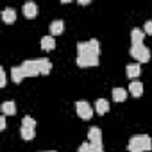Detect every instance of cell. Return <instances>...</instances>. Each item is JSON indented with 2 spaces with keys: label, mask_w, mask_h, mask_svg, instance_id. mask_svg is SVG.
Returning a JSON list of instances; mask_svg holds the SVG:
<instances>
[{
  "label": "cell",
  "mask_w": 152,
  "mask_h": 152,
  "mask_svg": "<svg viewBox=\"0 0 152 152\" xmlns=\"http://www.w3.org/2000/svg\"><path fill=\"white\" fill-rule=\"evenodd\" d=\"M99 56H100V43L97 39L77 43V64L81 68L97 66L99 64Z\"/></svg>",
  "instance_id": "cell-1"
},
{
  "label": "cell",
  "mask_w": 152,
  "mask_h": 152,
  "mask_svg": "<svg viewBox=\"0 0 152 152\" xmlns=\"http://www.w3.org/2000/svg\"><path fill=\"white\" fill-rule=\"evenodd\" d=\"M127 150L129 152H148L152 150V140L147 134H136L129 140L127 143Z\"/></svg>",
  "instance_id": "cell-2"
},
{
  "label": "cell",
  "mask_w": 152,
  "mask_h": 152,
  "mask_svg": "<svg viewBox=\"0 0 152 152\" xmlns=\"http://www.w3.org/2000/svg\"><path fill=\"white\" fill-rule=\"evenodd\" d=\"M131 57H134L138 63H148L150 61V50L145 45H132L129 50Z\"/></svg>",
  "instance_id": "cell-3"
},
{
  "label": "cell",
  "mask_w": 152,
  "mask_h": 152,
  "mask_svg": "<svg viewBox=\"0 0 152 152\" xmlns=\"http://www.w3.org/2000/svg\"><path fill=\"white\" fill-rule=\"evenodd\" d=\"M75 109H77V115L83 118V120H90L93 116V107L86 102V100H79L75 104Z\"/></svg>",
  "instance_id": "cell-4"
},
{
  "label": "cell",
  "mask_w": 152,
  "mask_h": 152,
  "mask_svg": "<svg viewBox=\"0 0 152 152\" xmlns=\"http://www.w3.org/2000/svg\"><path fill=\"white\" fill-rule=\"evenodd\" d=\"M22 68H23V72H25V75L27 77H36V75H41L39 73V66H38V59L36 61H23L22 64H20Z\"/></svg>",
  "instance_id": "cell-5"
},
{
  "label": "cell",
  "mask_w": 152,
  "mask_h": 152,
  "mask_svg": "<svg viewBox=\"0 0 152 152\" xmlns=\"http://www.w3.org/2000/svg\"><path fill=\"white\" fill-rule=\"evenodd\" d=\"M23 15H25V18H29V20L36 18V15H38V6H36L34 2L23 4Z\"/></svg>",
  "instance_id": "cell-6"
},
{
  "label": "cell",
  "mask_w": 152,
  "mask_h": 152,
  "mask_svg": "<svg viewBox=\"0 0 152 152\" xmlns=\"http://www.w3.org/2000/svg\"><path fill=\"white\" fill-rule=\"evenodd\" d=\"M25 77H27V75H25V72H23L22 66H13V70H11V79H13V83H22Z\"/></svg>",
  "instance_id": "cell-7"
},
{
  "label": "cell",
  "mask_w": 152,
  "mask_h": 152,
  "mask_svg": "<svg viewBox=\"0 0 152 152\" xmlns=\"http://www.w3.org/2000/svg\"><path fill=\"white\" fill-rule=\"evenodd\" d=\"M125 73H127V77H129V79H136L138 75L141 73L140 63H134V64H127V68H125Z\"/></svg>",
  "instance_id": "cell-8"
},
{
  "label": "cell",
  "mask_w": 152,
  "mask_h": 152,
  "mask_svg": "<svg viewBox=\"0 0 152 152\" xmlns=\"http://www.w3.org/2000/svg\"><path fill=\"white\" fill-rule=\"evenodd\" d=\"M88 140L90 143H102V132L99 127H91L90 132H88Z\"/></svg>",
  "instance_id": "cell-9"
},
{
  "label": "cell",
  "mask_w": 152,
  "mask_h": 152,
  "mask_svg": "<svg viewBox=\"0 0 152 152\" xmlns=\"http://www.w3.org/2000/svg\"><path fill=\"white\" fill-rule=\"evenodd\" d=\"M2 20H4L6 23H15V22H16V11L11 9V7H6V9L2 11Z\"/></svg>",
  "instance_id": "cell-10"
},
{
  "label": "cell",
  "mask_w": 152,
  "mask_h": 152,
  "mask_svg": "<svg viewBox=\"0 0 152 152\" xmlns=\"http://www.w3.org/2000/svg\"><path fill=\"white\" fill-rule=\"evenodd\" d=\"M64 31V22L63 20H54L50 23V36H56V34H63Z\"/></svg>",
  "instance_id": "cell-11"
},
{
  "label": "cell",
  "mask_w": 152,
  "mask_h": 152,
  "mask_svg": "<svg viewBox=\"0 0 152 152\" xmlns=\"http://www.w3.org/2000/svg\"><path fill=\"white\" fill-rule=\"evenodd\" d=\"M38 66H39V73H41V75H48L50 70H52V63H50L47 57L38 59Z\"/></svg>",
  "instance_id": "cell-12"
},
{
  "label": "cell",
  "mask_w": 152,
  "mask_h": 152,
  "mask_svg": "<svg viewBox=\"0 0 152 152\" xmlns=\"http://www.w3.org/2000/svg\"><path fill=\"white\" fill-rule=\"evenodd\" d=\"M143 38H145V32L141 29H132V32H131L132 45H143Z\"/></svg>",
  "instance_id": "cell-13"
},
{
  "label": "cell",
  "mask_w": 152,
  "mask_h": 152,
  "mask_svg": "<svg viewBox=\"0 0 152 152\" xmlns=\"http://www.w3.org/2000/svg\"><path fill=\"white\" fill-rule=\"evenodd\" d=\"M41 48L43 50H54L56 48V39H54V36H43L41 38Z\"/></svg>",
  "instance_id": "cell-14"
},
{
  "label": "cell",
  "mask_w": 152,
  "mask_h": 152,
  "mask_svg": "<svg viewBox=\"0 0 152 152\" xmlns=\"http://www.w3.org/2000/svg\"><path fill=\"white\" fill-rule=\"evenodd\" d=\"M2 113H4L6 116H13V115L16 113V104H15L13 100H6V102L2 104Z\"/></svg>",
  "instance_id": "cell-15"
},
{
  "label": "cell",
  "mask_w": 152,
  "mask_h": 152,
  "mask_svg": "<svg viewBox=\"0 0 152 152\" xmlns=\"http://www.w3.org/2000/svg\"><path fill=\"white\" fill-rule=\"evenodd\" d=\"M129 93H131L132 97H140V95L143 93V84L138 83V81L131 83V84H129Z\"/></svg>",
  "instance_id": "cell-16"
},
{
  "label": "cell",
  "mask_w": 152,
  "mask_h": 152,
  "mask_svg": "<svg viewBox=\"0 0 152 152\" xmlns=\"http://www.w3.org/2000/svg\"><path fill=\"white\" fill-rule=\"evenodd\" d=\"M95 109H97L99 115H106V113L109 111V102L104 100V99H99V100L95 102Z\"/></svg>",
  "instance_id": "cell-17"
},
{
  "label": "cell",
  "mask_w": 152,
  "mask_h": 152,
  "mask_svg": "<svg viewBox=\"0 0 152 152\" xmlns=\"http://www.w3.org/2000/svg\"><path fill=\"white\" fill-rule=\"evenodd\" d=\"M127 99V90L124 88H115L113 90V100L115 102H124Z\"/></svg>",
  "instance_id": "cell-18"
},
{
  "label": "cell",
  "mask_w": 152,
  "mask_h": 152,
  "mask_svg": "<svg viewBox=\"0 0 152 152\" xmlns=\"http://www.w3.org/2000/svg\"><path fill=\"white\" fill-rule=\"evenodd\" d=\"M20 134H22V138H23V140H32V138L36 136V131H34V127L22 125V129H20Z\"/></svg>",
  "instance_id": "cell-19"
},
{
  "label": "cell",
  "mask_w": 152,
  "mask_h": 152,
  "mask_svg": "<svg viewBox=\"0 0 152 152\" xmlns=\"http://www.w3.org/2000/svg\"><path fill=\"white\" fill-rule=\"evenodd\" d=\"M22 125H27V127H36V120H34V118H31V116H23Z\"/></svg>",
  "instance_id": "cell-20"
},
{
  "label": "cell",
  "mask_w": 152,
  "mask_h": 152,
  "mask_svg": "<svg viewBox=\"0 0 152 152\" xmlns=\"http://www.w3.org/2000/svg\"><path fill=\"white\" fill-rule=\"evenodd\" d=\"M90 152H104L102 143H90Z\"/></svg>",
  "instance_id": "cell-21"
},
{
  "label": "cell",
  "mask_w": 152,
  "mask_h": 152,
  "mask_svg": "<svg viewBox=\"0 0 152 152\" xmlns=\"http://www.w3.org/2000/svg\"><path fill=\"white\" fill-rule=\"evenodd\" d=\"M143 32H145V34H150V36H152V20H148V22L145 23V27H143Z\"/></svg>",
  "instance_id": "cell-22"
},
{
  "label": "cell",
  "mask_w": 152,
  "mask_h": 152,
  "mask_svg": "<svg viewBox=\"0 0 152 152\" xmlns=\"http://www.w3.org/2000/svg\"><path fill=\"white\" fill-rule=\"evenodd\" d=\"M6 86V72L4 68H0V88H4Z\"/></svg>",
  "instance_id": "cell-23"
},
{
  "label": "cell",
  "mask_w": 152,
  "mask_h": 152,
  "mask_svg": "<svg viewBox=\"0 0 152 152\" xmlns=\"http://www.w3.org/2000/svg\"><path fill=\"white\" fill-rule=\"evenodd\" d=\"M79 152H90V143H83L79 147Z\"/></svg>",
  "instance_id": "cell-24"
},
{
  "label": "cell",
  "mask_w": 152,
  "mask_h": 152,
  "mask_svg": "<svg viewBox=\"0 0 152 152\" xmlns=\"http://www.w3.org/2000/svg\"><path fill=\"white\" fill-rule=\"evenodd\" d=\"M6 129V115L0 116V131H4Z\"/></svg>",
  "instance_id": "cell-25"
},
{
  "label": "cell",
  "mask_w": 152,
  "mask_h": 152,
  "mask_svg": "<svg viewBox=\"0 0 152 152\" xmlns=\"http://www.w3.org/2000/svg\"><path fill=\"white\" fill-rule=\"evenodd\" d=\"M79 4H81V6H88V4H90V0H79Z\"/></svg>",
  "instance_id": "cell-26"
},
{
  "label": "cell",
  "mask_w": 152,
  "mask_h": 152,
  "mask_svg": "<svg viewBox=\"0 0 152 152\" xmlns=\"http://www.w3.org/2000/svg\"><path fill=\"white\" fill-rule=\"evenodd\" d=\"M47 152H54V150H47Z\"/></svg>",
  "instance_id": "cell-27"
}]
</instances>
